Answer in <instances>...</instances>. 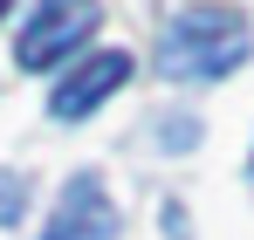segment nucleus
Returning a JSON list of instances; mask_svg holds the SVG:
<instances>
[{
    "label": "nucleus",
    "instance_id": "6",
    "mask_svg": "<svg viewBox=\"0 0 254 240\" xmlns=\"http://www.w3.org/2000/svg\"><path fill=\"white\" fill-rule=\"evenodd\" d=\"M7 7H14V0H0V14H7Z\"/></svg>",
    "mask_w": 254,
    "mask_h": 240
},
{
    "label": "nucleus",
    "instance_id": "2",
    "mask_svg": "<svg viewBox=\"0 0 254 240\" xmlns=\"http://www.w3.org/2000/svg\"><path fill=\"white\" fill-rule=\"evenodd\" d=\"M89 35H96V0H42L35 21L14 41V62H21L28 76H35V69H55V62L76 55Z\"/></svg>",
    "mask_w": 254,
    "mask_h": 240
},
{
    "label": "nucleus",
    "instance_id": "5",
    "mask_svg": "<svg viewBox=\"0 0 254 240\" xmlns=\"http://www.w3.org/2000/svg\"><path fill=\"white\" fill-rule=\"evenodd\" d=\"M28 213V179L21 172H0V227H14Z\"/></svg>",
    "mask_w": 254,
    "mask_h": 240
},
{
    "label": "nucleus",
    "instance_id": "4",
    "mask_svg": "<svg viewBox=\"0 0 254 240\" xmlns=\"http://www.w3.org/2000/svg\"><path fill=\"white\" fill-rule=\"evenodd\" d=\"M110 234H117V206L103 192V179L76 172L62 185V199H55V220H48L42 240H110Z\"/></svg>",
    "mask_w": 254,
    "mask_h": 240
},
{
    "label": "nucleus",
    "instance_id": "1",
    "mask_svg": "<svg viewBox=\"0 0 254 240\" xmlns=\"http://www.w3.org/2000/svg\"><path fill=\"white\" fill-rule=\"evenodd\" d=\"M248 48H254V21L248 14L241 7H220V0H199V7H186V14L165 21L151 62L172 82H213V76H234L248 62Z\"/></svg>",
    "mask_w": 254,
    "mask_h": 240
},
{
    "label": "nucleus",
    "instance_id": "3",
    "mask_svg": "<svg viewBox=\"0 0 254 240\" xmlns=\"http://www.w3.org/2000/svg\"><path fill=\"white\" fill-rule=\"evenodd\" d=\"M117 82H130V55L124 48H96L83 69H69V76L55 82V96H48V117H62V123H76V117H89Z\"/></svg>",
    "mask_w": 254,
    "mask_h": 240
}]
</instances>
